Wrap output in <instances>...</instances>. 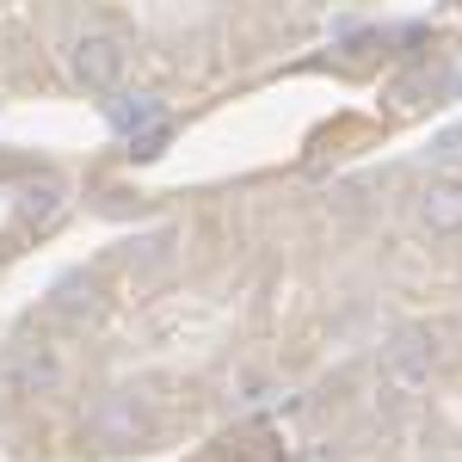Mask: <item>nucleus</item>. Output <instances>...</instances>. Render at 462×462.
I'll use <instances>...</instances> for the list:
<instances>
[{
    "mask_svg": "<svg viewBox=\"0 0 462 462\" xmlns=\"http://www.w3.org/2000/svg\"><path fill=\"white\" fill-rule=\"evenodd\" d=\"M124 69H130L124 37H111V32H80V37H69V74L87 87V93H117Z\"/></svg>",
    "mask_w": 462,
    "mask_h": 462,
    "instance_id": "1",
    "label": "nucleus"
},
{
    "mask_svg": "<svg viewBox=\"0 0 462 462\" xmlns=\"http://www.w3.org/2000/svg\"><path fill=\"white\" fill-rule=\"evenodd\" d=\"M383 376L401 383V389L426 383V376H431V339H426V333H401L394 346H383Z\"/></svg>",
    "mask_w": 462,
    "mask_h": 462,
    "instance_id": "5",
    "label": "nucleus"
},
{
    "mask_svg": "<svg viewBox=\"0 0 462 462\" xmlns=\"http://www.w3.org/2000/svg\"><path fill=\"white\" fill-rule=\"evenodd\" d=\"M420 222L431 235H462V179L457 173H438L420 191Z\"/></svg>",
    "mask_w": 462,
    "mask_h": 462,
    "instance_id": "4",
    "label": "nucleus"
},
{
    "mask_svg": "<svg viewBox=\"0 0 462 462\" xmlns=\"http://www.w3.org/2000/svg\"><path fill=\"white\" fill-rule=\"evenodd\" d=\"M93 296H99V290L87 284V278H62V290H56V315H62V320L93 315Z\"/></svg>",
    "mask_w": 462,
    "mask_h": 462,
    "instance_id": "7",
    "label": "nucleus"
},
{
    "mask_svg": "<svg viewBox=\"0 0 462 462\" xmlns=\"http://www.w3.org/2000/svg\"><path fill=\"white\" fill-rule=\"evenodd\" d=\"M111 124H117L124 136H136V130H161V99H111Z\"/></svg>",
    "mask_w": 462,
    "mask_h": 462,
    "instance_id": "6",
    "label": "nucleus"
},
{
    "mask_svg": "<svg viewBox=\"0 0 462 462\" xmlns=\"http://www.w3.org/2000/svg\"><path fill=\"white\" fill-rule=\"evenodd\" d=\"M62 383V364H56V352L50 346H19V352L0 364V394L13 401V394H43Z\"/></svg>",
    "mask_w": 462,
    "mask_h": 462,
    "instance_id": "2",
    "label": "nucleus"
},
{
    "mask_svg": "<svg viewBox=\"0 0 462 462\" xmlns=\"http://www.w3.org/2000/svg\"><path fill=\"white\" fill-rule=\"evenodd\" d=\"M56 210H62V191H56V185H32V191L19 198V216H25V222H50Z\"/></svg>",
    "mask_w": 462,
    "mask_h": 462,
    "instance_id": "8",
    "label": "nucleus"
},
{
    "mask_svg": "<svg viewBox=\"0 0 462 462\" xmlns=\"http://www.w3.org/2000/svg\"><path fill=\"white\" fill-rule=\"evenodd\" d=\"M87 431L106 438V444H136L148 431V420L136 413V394H106V401L87 413Z\"/></svg>",
    "mask_w": 462,
    "mask_h": 462,
    "instance_id": "3",
    "label": "nucleus"
}]
</instances>
